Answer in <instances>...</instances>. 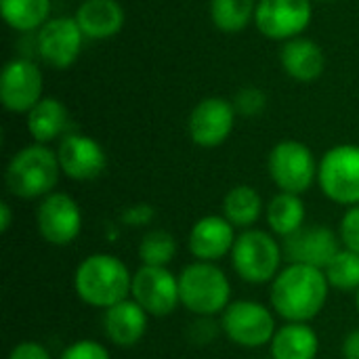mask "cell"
<instances>
[{
  "label": "cell",
  "mask_w": 359,
  "mask_h": 359,
  "mask_svg": "<svg viewBox=\"0 0 359 359\" xmlns=\"http://www.w3.org/2000/svg\"><path fill=\"white\" fill-rule=\"evenodd\" d=\"M11 227H13V208L8 202H0V231L8 233Z\"/></svg>",
  "instance_id": "obj_35"
},
{
  "label": "cell",
  "mask_w": 359,
  "mask_h": 359,
  "mask_svg": "<svg viewBox=\"0 0 359 359\" xmlns=\"http://www.w3.org/2000/svg\"><path fill=\"white\" fill-rule=\"evenodd\" d=\"M259 0H210V21L223 34H240L252 21Z\"/></svg>",
  "instance_id": "obj_26"
},
{
  "label": "cell",
  "mask_w": 359,
  "mask_h": 359,
  "mask_svg": "<svg viewBox=\"0 0 359 359\" xmlns=\"http://www.w3.org/2000/svg\"><path fill=\"white\" fill-rule=\"evenodd\" d=\"M84 227L80 204L65 191H53L38 200L36 229L40 238L57 248L74 244Z\"/></svg>",
  "instance_id": "obj_9"
},
{
  "label": "cell",
  "mask_w": 359,
  "mask_h": 359,
  "mask_svg": "<svg viewBox=\"0 0 359 359\" xmlns=\"http://www.w3.org/2000/svg\"><path fill=\"white\" fill-rule=\"evenodd\" d=\"M328 294L324 269L286 263L269 284V307L284 322L311 324L324 311Z\"/></svg>",
  "instance_id": "obj_1"
},
{
  "label": "cell",
  "mask_w": 359,
  "mask_h": 359,
  "mask_svg": "<svg viewBox=\"0 0 359 359\" xmlns=\"http://www.w3.org/2000/svg\"><path fill=\"white\" fill-rule=\"evenodd\" d=\"M6 359H55L50 351L38 341H21L11 347Z\"/></svg>",
  "instance_id": "obj_33"
},
{
  "label": "cell",
  "mask_w": 359,
  "mask_h": 359,
  "mask_svg": "<svg viewBox=\"0 0 359 359\" xmlns=\"http://www.w3.org/2000/svg\"><path fill=\"white\" fill-rule=\"evenodd\" d=\"M282 248L286 263L326 269L328 263L341 252L343 244L339 231L328 225H303L297 233L282 240Z\"/></svg>",
  "instance_id": "obj_16"
},
{
  "label": "cell",
  "mask_w": 359,
  "mask_h": 359,
  "mask_svg": "<svg viewBox=\"0 0 359 359\" xmlns=\"http://www.w3.org/2000/svg\"><path fill=\"white\" fill-rule=\"evenodd\" d=\"M177 252H179V242L166 229H147L137 248L141 265H149V267H168L175 261Z\"/></svg>",
  "instance_id": "obj_27"
},
{
  "label": "cell",
  "mask_w": 359,
  "mask_h": 359,
  "mask_svg": "<svg viewBox=\"0 0 359 359\" xmlns=\"http://www.w3.org/2000/svg\"><path fill=\"white\" fill-rule=\"evenodd\" d=\"M130 299L137 301L151 318H166L181 307L179 294V273L168 267L141 265L133 273Z\"/></svg>",
  "instance_id": "obj_10"
},
{
  "label": "cell",
  "mask_w": 359,
  "mask_h": 359,
  "mask_svg": "<svg viewBox=\"0 0 359 359\" xmlns=\"http://www.w3.org/2000/svg\"><path fill=\"white\" fill-rule=\"evenodd\" d=\"M57 359H111L107 347L95 339H80L69 343Z\"/></svg>",
  "instance_id": "obj_30"
},
{
  "label": "cell",
  "mask_w": 359,
  "mask_h": 359,
  "mask_svg": "<svg viewBox=\"0 0 359 359\" xmlns=\"http://www.w3.org/2000/svg\"><path fill=\"white\" fill-rule=\"evenodd\" d=\"M133 271L128 265L109 252H93L84 257L74 271L76 297L93 309H109L130 299Z\"/></svg>",
  "instance_id": "obj_2"
},
{
  "label": "cell",
  "mask_w": 359,
  "mask_h": 359,
  "mask_svg": "<svg viewBox=\"0 0 359 359\" xmlns=\"http://www.w3.org/2000/svg\"><path fill=\"white\" fill-rule=\"evenodd\" d=\"M57 160L61 175L76 183L99 179L107 168V154L103 145L82 133H67L57 145Z\"/></svg>",
  "instance_id": "obj_15"
},
{
  "label": "cell",
  "mask_w": 359,
  "mask_h": 359,
  "mask_svg": "<svg viewBox=\"0 0 359 359\" xmlns=\"http://www.w3.org/2000/svg\"><path fill=\"white\" fill-rule=\"evenodd\" d=\"M44 78L32 59L6 61L0 76V103L11 114H27L44 95Z\"/></svg>",
  "instance_id": "obj_14"
},
{
  "label": "cell",
  "mask_w": 359,
  "mask_h": 359,
  "mask_svg": "<svg viewBox=\"0 0 359 359\" xmlns=\"http://www.w3.org/2000/svg\"><path fill=\"white\" fill-rule=\"evenodd\" d=\"M341 355L343 359H359V328H353L345 334L341 343Z\"/></svg>",
  "instance_id": "obj_34"
},
{
  "label": "cell",
  "mask_w": 359,
  "mask_h": 359,
  "mask_svg": "<svg viewBox=\"0 0 359 359\" xmlns=\"http://www.w3.org/2000/svg\"><path fill=\"white\" fill-rule=\"evenodd\" d=\"M280 65L292 80L311 84L324 74L326 55H324V48L316 40L299 36L282 44Z\"/></svg>",
  "instance_id": "obj_20"
},
{
  "label": "cell",
  "mask_w": 359,
  "mask_h": 359,
  "mask_svg": "<svg viewBox=\"0 0 359 359\" xmlns=\"http://www.w3.org/2000/svg\"><path fill=\"white\" fill-rule=\"evenodd\" d=\"M330 288L339 292H358L359 290V252L341 248V252L324 269Z\"/></svg>",
  "instance_id": "obj_28"
},
{
  "label": "cell",
  "mask_w": 359,
  "mask_h": 359,
  "mask_svg": "<svg viewBox=\"0 0 359 359\" xmlns=\"http://www.w3.org/2000/svg\"><path fill=\"white\" fill-rule=\"evenodd\" d=\"M269 353L271 359H316L320 355V337L311 324L284 322L269 343Z\"/></svg>",
  "instance_id": "obj_22"
},
{
  "label": "cell",
  "mask_w": 359,
  "mask_h": 359,
  "mask_svg": "<svg viewBox=\"0 0 359 359\" xmlns=\"http://www.w3.org/2000/svg\"><path fill=\"white\" fill-rule=\"evenodd\" d=\"M238 116L244 118H257L267 109L269 97L265 90H261L259 86H244L236 93V97L231 99Z\"/></svg>",
  "instance_id": "obj_29"
},
{
  "label": "cell",
  "mask_w": 359,
  "mask_h": 359,
  "mask_svg": "<svg viewBox=\"0 0 359 359\" xmlns=\"http://www.w3.org/2000/svg\"><path fill=\"white\" fill-rule=\"evenodd\" d=\"M236 276L252 286L271 284L282 271L284 248L278 238L267 229H244L238 233L233 250L229 255Z\"/></svg>",
  "instance_id": "obj_5"
},
{
  "label": "cell",
  "mask_w": 359,
  "mask_h": 359,
  "mask_svg": "<svg viewBox=\"0 0 359 359\" xmlns=\"http://www.w3.org/2000/svg\"><path fill=\"white\" fill-rule=\"evenodd\" d=\"M313 17L311 0H259L255 25L261 36L288 42L303 36Z\"/></svg>",
  "instance_id": "obj_11"
},
{
  "label": "cell",
  "mask_w": 359,
  "mask_h": 359,
  "mask_svg": "<svg viewBox=\"0 0 359 359\" xmlns=\"http://www.w3.org/2000/svg\"><path fill=\"white\" fill-rule=\"evenodd\" d=\"M339 238L343 248L359 252V204L345 210L339 223Z\"/></svg>",
  "instance_id": "obj_31"
},
{
  "label": "cell",
  "mask_w": 359,
  "mask_h": 359,
  "mask_svg": "<svg viewBox=\"0 0 359 359\" xmlns=\"http://www.w3.org/2000/svg\"><path fill=\"white\" fill-rule=\"evenodd\" d=\"M84 34L74 17H50L36 32V50L50 69H69L82 55Z\"/></svg>",
  "instance_id": "obj_12"
},
{
  "label": "cell",
  "mask_w": 359,
  "mask_h": 359,
  "mask_svg": "<svg viewBox=\"0 0 359 359\" xmlns=\"http://www.w3.org/2000/svg\"><path fill=\"white\" fill-rule=\"evenodd\" d=\"M320 162L309 145L297 139L278 141L267 156V172L278 191L307 194L318 183Z\"/></svg>",
  "instance_id": "obj_6"
},
{
  "label": "cell",
  "mask_w": 359,
  "mask_h": 359,
  "mask_svg": "<svg viewBox=\"0 0 359 359\" xmlns=\"http://www.w3.org/2000/svg\"><path fill=\"white\" fill-rule=\"evenodd\" d=\"M307 219V206L303 202V196L278 191L267 204H265V221L269 225V231L276 238H290L297 233Z\"/></svg>",
  "instance_id": "obj_23"
},
{
  "label": "cell",
  "mask_w": 359,
  "mask_h": 359,
  "mask_svg": "<svg viewBox=\"0 0 359 359\" xmlns=\"http://www.w3.org/2000/svg\"><path fill=\"white\" fill-rule=\"evenodd\" d=\"M238 240V229L223 215L200 217L187 236V250L194 261L219 263L229 257Z\"/></svg>",
  "instance_id": "obj_17"
},
{
  "label": "cell",
  "mask_w": 359,
  "mask_h": 359,
  "mask_svg": "<svg viewBox=\"0 0 359 359\" xmlns=\"http://www.w3.org/2000/svg\"><path fill=\"white\" fill-rule=\"evenodd\" d=\"M219 322L225 339L242 349L269 347L278 330L273 309L250 299L231 301V305L221 313Z\"/></svg>",
  "instance_id": "obj_7"
},
{
  "label": "cell",
  "mask_w": 359,
  "mask_h": 359,
  "mask_svg": "<svg viewBox=\"0 0 359 359\" xmlns=\"http://www.w3.org/2000/svg\"><path fill=\"white\" fill-rule=\"evenodd\" d=\"M149 313L133 299L103 311V334L118 349H133L149 328Z\"/></svg>",
  "instance_id": "obj_18"
},
{
  "label": "cell",
  "mask_w": 359,
  "mask_h": 359,
  "mask_svg": "<svg viewBox=\"0 0 359 359\" xmlns=\"http://www.w3.org/2000/svg\"><path fill=\"white\" fill-rule=\"evenodd\" d=\"M67 126L69 109L57 97H42L25 114V128L34 143L48 145L53 141H61L67 135Z\"/></svg>",
  "instance_id": "obj_21"
},
{
  "label": "cell",
  "mask_w": 359,
  "mask_h": 359,
  "mask_svg": "<svg viewBox=\"0 0 359 359\" xmlns=\"http://www.w3.org/2000/svg\"><path fill=\"white\" fill-rule=\"evenodd\" d=\"M50 0H0V15L15 32H38L50 19Z\"/></svg>",
  "instance_id": "obj_25"
},
{
  "label": "cell",
  "mask_w": 359,
  "mask_h": 359,
  "mask_svg": "<svg viewBox=\"0 0 359 359\" xmlns=\"http://www.w3.org/2000/svg\"><path fill=\"white\" fill-rule=\"evenodd\" d=\"M318 185L322 194L345 208L359 204V145L341 143L320 158Z\"/></svg>",
  "instance_id": "obj_8"
},
{
  "label": "cell",
  "mask_w": 359,
  "mask_h": 359,
  "mask_svg": "<svg viewBox=\"0 0 359 359\" xmlns=\"http://www.w3.org/2000/svg\"><path fill=\"white\" fill-rule=\"evenodd\" d=\"M236 107L225 97H206L189 114L187 133L194 145L202 149H215L223 145L236 126Z\"/></svg>",
  "instance_id": "obj_13"
},
{
  "label": "cell",
  "mask_w": 359,
  "mask_h": 359,
  "mask_svg": "<svg viewBox=\"0 0 359 359\" xmlns=\"http://www.w3.org/2000/svg\"><path fill=\"white\" fill-rule=\"evenodd\" d=\"M156 219V210L151 204L147 202H137V204H130L122 210L120 215V221L126 225V227H147L151 221Z\"/></svg>",
  "instance_id": "obj_32"
},
{
  "label": "cell",
  "mask_w": 359,
  "mask_h": 359,
  "mask_svg": "<svg viewBox=\"0 0 359 359\" xmlns=\"http://www.w3.org/2000/svg\"><path fill=\"white\" fill-rule=\"evenodd\" d=\"M263 212H265V202H263L259 189L252 185H246V183L236 185L223 198V212L221 215L238 231L252 229Z\"/></svg>",
  "instance_id": "obj_24"
},
{
  "label": "cell",
  "mask_w": 359,
  "mask_h": 359,
  "mask_svg": "<svg viewBox=\"0 0 359 359\" xmlns=\"http://www.w3.org/2000/svg\"><path fill=\"white\" fill-rule=\"evenodd\" d=\"M355 307H358V313H359V290L355 292Z\"/></svg>",
  "instance_id": "obj_36"
},
{
  "label": "cell",
  "mask_w": 359,
  "mask_h": 359,
  "mask_svg": "<svg viewBox=\"0 0 359 359\" xmlns=\"http://www.w3.org/2000/svg\"><path fill=\"white\" fill-rule=\"evenodd\" d=\"M181 307L196 318H221L231 305L229 276L217 263L191 261L179 271Z\"/></svg>",
  "instance_id": "obj_4"
},
{
  "label": "cell",
  "mask_w": 359,
  "mask_h": 359,
  "mask_svg": "<svg viewBox=\"0 0 359 359\" xmlns=\"http://www.w3.org/2000/svg\"><path fill=\"white\" fill-rule=\"evenodd\" d=\"M74 19L84 38L109 40L122 32L126 13L118 0H82L74 13Z\"/></svg>",
  "instance_id": "obj_19"
},
{
  "label": "cell",
  "mask_w": 359,
  "mask_h": 359,
  "mask_svg": "<svg viewBox=\"0 0 359 359\" xmlns=\"http://www.w3.org/2000/svg\"><path fill=\"white\" fill-rule=\"evenodd\" d=\"M61 177L57 151L42 143H29L15 151L4 170V185L19 200H42L53 194Z\"/></svg>",
  "instance_id": "obj_3"
}]
</instances>
